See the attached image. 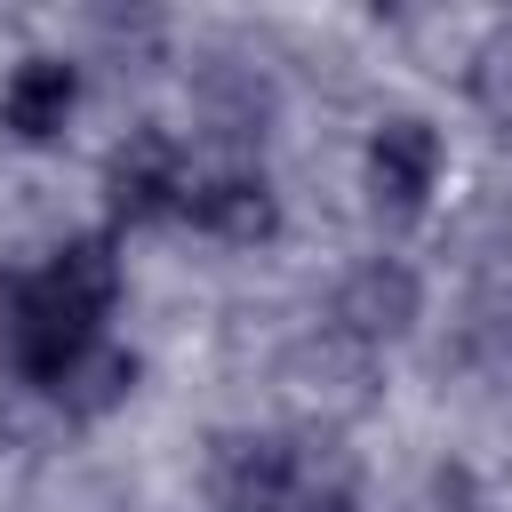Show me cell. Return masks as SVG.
<instances>
[{
	"label": "cell",
	"instance_id": "obj_1",
	"mask_svg": "<svg viewBox=\"0 0 512 512\" xmlns=\"http://www.w3.org/2000/svg\"><path fill=\"white\" fill-rule=\"evenodd\" d=\"M128 240L88 224L48 240L40 256H16L0 272V360L24 392L56 400L120 328V296H128Z\"/></svg>",
	"mask_w": 512,
	"mask_h": 512
},
{
	"label": "cell",
	"instance_id": "obj_2",
	"mask_svg": "<svg viewBox=\"0 0 512 512\" xmlns=\"http://www.w3.org/2000/svg\"><path fill=\"white\" fill-rule=\"evenodd\" d=\"M192 176H200L192 144H184L176 128H160V120H136V128L104 152V168H96L104 232H120V240H128V232H168V224H184Z\"/></svg>",
	"mask_w": 512,
	"mask_h": 512
},
{
	"label": "cell",
	"instance_id": "obj_3",
	"mask_svg": "<svg viewBox=\"0 0 512 512\" xmlns=\"http://www.w3.org/2000/svg\"><path fill=\"white\" fill-rule=\"evenodd\" d=\"M448 184V136L432 112H384L360 136V200L376 224H424Z\"/></svg>",
	"mask_w": 512,
	"mask_h": 512
},
{
	"label": "cell",
	"instance_id": "obj_4",
	"mask_svg": "<svg viewBox=\"0 0 512 512\" xmlns=\"http://www.w3.org/2000/svg\"><path fill=\"white\" fill-rule=\"evenodd\" d=\"M416 320H424V272H416L408 256H392V248L344 264V280L328 288V328H336L344 344H360V352L408 344Z\"/></svg>",
	"mask_w": 512,
	"mask_h": 512
},
{
	"label": "cell",
	"instance_id": "obj_5",
	"mask_svg": "<svg viewBox=\"0 0 512 512\" xmlns=\"http://www.w3.org/2000/svg\"><path fill=\"white\" fill-rule=\"evenodd\" d=\"M80 104H88L80 56H64V48H24V56L0 72V144H16V152H56V144L72 136Z\"/></svg>",
	"mask_w": 512,
	"mask_h": 512
},
{
	"label": "cell",
	"instance_id": "obj_6",
	"mask_svg": "<svg viewBox=\"0 0 512 512\" xmlns=\"http://www.w3.org/2000/svg\"><path fill=\"white\" fill-rule=\"evenodd\" d=\"M312 480L320 472L288 432H224L208 448V504L216 512H296Z\"/></svg>",
	"mask_w": 512,
	"mask_h": 512
},
{
	"label": "cell",
	"instance_id": "obj_7",
	"mask_svg": "<svg viewBox=\"0 0 512 512\" xmlns=\"http://www.w3.org/2000/svg\"><path fill=\"white\" fill-rule=\"evenodd\" d=\"M184 232L216 240V248H264L280 232V192L264 176L256 152H224V160H200L192 176V200H184Z\"/></svg>",
	"mask_w": 512,
	"mask_h": 512
},
{
	"label": "cell",
	"instance_id": "obj_8",
	"mask_svg": "<svg viewBox=\"0 0 512 512\" xmlns=\"http://www.w3.org/2000/svg\"><path fill=\"white\" fill-rule=\"evenodd\" d=\"M136 384H144V360H136V344H120V336H112V344H104V352H96V360L56 392V400H48V408H64L72 424H96V416L128 408V400H136Z\"/></svg>",
	"mask_w": 512,
	"mask_h": 512
},
{
	"label": "cell",
	"instance_id": "obj_9",
	"mask_svg": "<svg viewBox=\"0 0 512 512\" xmlns=\"http://www.w3.org/2000/svg\"><path fill=\"white\" fill-rule=\"evenodd\" d=\"M472 96H480V112H496L512 128V24H496L472 48Z\"/></svg>",
	"mask_w": 512,
	"mask_h": 512
},
{
	"label": "cell",
	"instance_id": "obj_10",
	"mask_svg": "<svg viewBox=\"0 0 512 512\" xmlns=\"http://www.w3.org/2000/svg\"><path fill=\"white\" fill-rule=\"evenodd\" d=\"M480 336L512 360V272H496V280H488V296H480Z\"/></svg>",
	"mask_w": 512,
	"mask_h": 512
},
{
	"label": "cell",
	"instance_id": "obj_11",
	"mask_svg": "<svg viewBox=\"0 0 512 512\" xmlns=\"http://www.w3.org/2000/svg\"><path fill=\"white\" fill-rule=\"evenodd\" d=\"M296 512H368V504H360V488H352V480L320 472V480L304 488V504H296Z\"/></svg>",
	"mask_w": 512,
	"mask_h": 512
}]
</instances>
